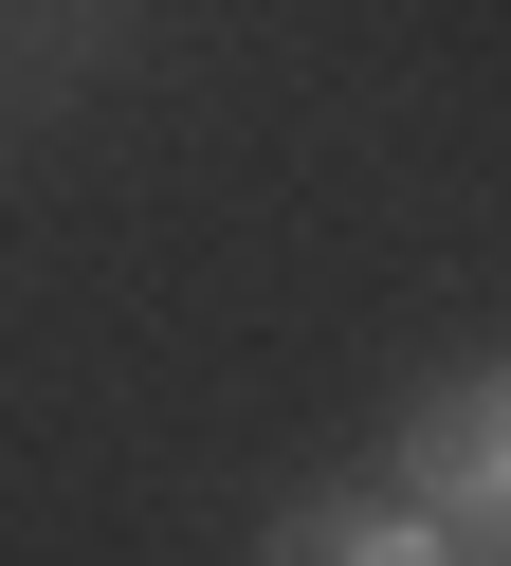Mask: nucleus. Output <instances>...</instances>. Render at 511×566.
Here are the masks:
<instances>
[{"label":"nucleus","instance_id":"f03ea898","mask_svg":"<svg viewBox=\"0 0 511 566\" xmlns=\"http://www.w3.org/2000/svg\"><path fill=\"white\" fill-rule=\"evenodd\" d=\"M255 548H274V566H438V530H420L401 475H328V493H292Z\"/></svg>","mask_w":511,"mask_h":566},{"label":"nucleus","instance_id":"f257e3e1","mask_svg":"<svg viewBox=\"0 0 511 566\" xmlns=\"http://www.w3.org/2000/svg\"><path fill=\"white\" fill-rule=\"evenodd\" d=\"M384 475L420 493L438 566H511V347H474V366H438L420 402H401Z\"/></svg>","mask_w":511,"mask_h":566}]
</instances>
